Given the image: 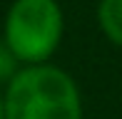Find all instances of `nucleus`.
I'll use <instances>...</instances> for the list:
<instances>
[{
  "label": "nucleus",
  "mask_w": 122,
  "mask_h": 119,
  "mask_svg": "<svg viewBox=\"0 0 122 119\" xmlns=\"http://www.w3.org/2000/svg\"><path fill=\"white\" fill-rule=\"evenodd\" d=\"M5 119H82L75 79L50 64L20 69L8 82Z\"/></svg>",
  "instance_id": "nucleus-1"
},
{
  "label": "nucleus",
  "mask_w": 122,
  "mask_h": 119,
  "mask_svg": "<svg viewBox=\"0 0 122 119\" xmlns=\"http://www.w3.org/2000/svg\"><path fill=\"white\" fill-rule=\"evenodd\" d=\"M62 27L57 0H15L5 18V42L20 62L42 64L57 50Z\"/></svg>",
  "instance_id": "nucleus-2"
},
{
  "label": "nucleus",
  "mask_w": 122,
  "mask_h": 119,
  "mask_svg": "<svg viewBox=\"0 0 122 119\" xmlns=\"http://www.w3.org/2000/svg\"><path fill=\"white\" fill-rule=\"evenodd\" d=\"M97 23L112 45L122 47V0H100Z\"/></svg>",
  "instance_id": "nucleus-3"
},
{
  "label": "nucleus",
  "mask_w": 122,
  "mask_h": 119,
  "mask_svg": "<svg viewBox=\"0 0 122 119\" xmlns=\"http://www.w3.org/2000/svg\"><path fill=\"white\" fill-rule=\"evenodd\" d=\"M18 62L20 60L15 57V52L8 47V42L0 40V82H10V79L18 74V69H15Z\"/></svg>",
  "instance_id": "nucleus-4"
},
{
  "label": "nucleus",
  "mask_w": 122,
  "mask_h": 119,
  "mask_svg": "<svg viewBox=\"0 0 122 119\" xmlns=\"http://www.w3.org/2000/svg\"><path fill=\"white\" fill-rule=\"evenodd\" d=\"M0 119H5V97L0 94Z\"/></svg>",
  "instance_id": "nucleus-5"
}]
</instances>
